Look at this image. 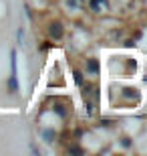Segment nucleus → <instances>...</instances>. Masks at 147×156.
I'll list each match as a JSON object with an SVG mask.
<instances>
[{
    "label": "nucleus",
    "mask_w": 147,
    "mask_h": 156,
    "mask_svg": "<svg viewBox=\"0 0 147 156\" xmlns=\"http://www.w3.org/2000/svg\"><path fill=\"white\" fill-rule=\"evenodd\" d=\"M48 35H51L52 39H61L62 37V24L61 23H51V27H48Z\"/></svg>",
    "instance_id": "f257e3e1"
},
{
    "label": "nucleus",
    "mask_w": 147,
    "mask_h": 156,
    "mask_svg": "<svg viewBox=\"0 0 147 156\" xmlns=\"http://www.w3.org/2000/svg\"><path fill=\"white\" fill-rule=\"evenodd\" d=\"M89 6L93 8V10H99L101 6H107V0H91Z\"/></svg>",
    "instance_id": "f03ea898"
},
{
    "label": "nucleus",
    "mask_w": 147,
    "mask_h": 156,
    "mask_svg": "<svg viewBox=\"0 0 147 156\" xmlns=\"http://www.w3.org/2000/svg\"><path fill=\"white\" fill-rule=\"evenodd\" d=\"M87 69H89L91 73H97V71H99V63H97L95 59H91L89 63H87Z\"/></svg>",
    "instance_id": "7ed1b4c3"
},
{
    "label": "nucleus",
    "mask_w": 147,
    "mask_h": 156,
    "mask_svg": "<svg viewBox=\"0 0 147 156\" xmlns=\"http://www.w3.org/2000/svg\"><path fill=\"white\" fill-rule=\"evenodd\" d=\"M75 81H77V83H83V75H81V73H75Z\"/></svg>",
    "instance_id": "20e7f679"
},
{
    "label": "nucleus",
    "mask_w": 147,
    "mask_h": 156,
    "mask_svg": "<svg viewBox=\"0 0 147 156\" xmlns=\"http://www.w3.org/2000/svg\"><path fill=\"white\" fill-rule=\"evenodd\" d=\"M68 152H73V154H81V152H83V150H81V148H71V150H68Z\"/></svg>",
    "instance_id": "39448f33"
},
{
    "label": "nucleus",
    "mask_w": 147,
    "mask_h": 156,
    "mask_svg": "<svg viewBox=\"0 0 147 156\" xmlns=\"http://www.w3.org/2000/svg\"><path fill=\"white\" fill-rule=\"evenodd\" d=\"M22 37H24L22 30H18V45H22Z\"/></svg>",
    "instance_id": "423d86ee"
},
{
    "label": "nucleus",
    "mask_w": 147,
    "mask_h": 156,
    "mask_svg": "<svg viewBox=\"0 0 147 156\" xmlns=\"http://www.w3.org/2000/svg\"><path fill=\"white\" fill-rule=\"evenodd\" d=\"M68 4H71V6H77V4H79V0H68Z\"/></svg>",
    "instance_id": "0eeeda50"
}]
</instances>
